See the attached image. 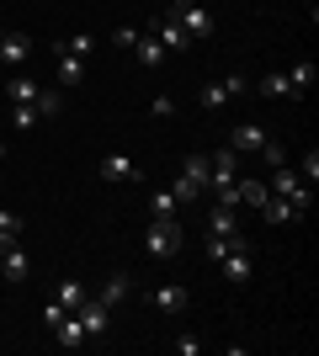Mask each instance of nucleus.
I'll return each instance as SVG.
<instances>
[{
  "instance_id": "a211bd4d",
  "label": "nucleus",
  "mask_w": 319,
  "mask_h": 356,
  "mask_svg": "<svg viewBox=\"0 0 319 356\" xmlns=\"http://www.w3.org/2000/svg\"><path fill=\"white\" fill-rule=\"evenodd\" d=\"M54 70H59L64 86H80V80H85V59H75V54H59V48H54Z\"/></svg>"
},
{
  "instance_id": "ddd939ff",
  "label": "nucleus",
  "mask_w": 319,
  "mask_h": 356,
  "mask_svg": "<svg viewBox=\"0 0 319 356\" xmlns=\"http://www.w3.org/2000/svg\"><path fill=\"white\" fill-rule=\"evenodd\" d=\"M27 59H32L27 32H0V64H27Z\"/></svg>"
},
{
  "instance_id": "2eb2a0df",
  "label": "nucleus",
  "mask_w": 319,
  "mask_h": 356,
  "mask_svg": "<svg viewBox=\"0 0 319 356\" xmlns=\"http://www.w3.org/2000/svg\"><path fill=\"white\" fill-rule=\"evenodd\" d=\"M229 234H240V223H234V208L213 202V213H208V239H229Z\"/></svg>"
},
{
  "instance_id": "2f4dec72",
  "label": "nucleus",
  "mask_w": 319,
  "mask_h": 356,
  "mask_svg": "<svg viewBox=\"0 0 319 356\" xmlns=\"http://www.w3.org/2000/svg\"><path fill=\"white\" fill-rule=\"evenodd\" d=\"M112 43H117V48H133L138 32H133V27H117V32H112Z\"/></svg>"
},
{
  "instance_id": "f8f14e48",
  "label": "nucleus",
  "mask_w": 319,
  "mask_h": 356,
  "mask_svg": "<svg viewBox=\"0 0 319 356\" xmlns=\"http://www.w3.org/2000/svg\"><path fill=\"white\" fill-rule=\"evenodd\" d=\"M27 255H22V245H6V250H0V277H6V282H11V287H22V282H27Z\"/></svg>"
},
{
  "instance_id": "c85d7f7f",
  "label": "nucleus",
  "mask_w": 319,
  "mask_h": 356,
  "mask_svg": "<svg viewBox=\"0 0 319 356\" xmlns=\"http://www.w3.org/2000/svg\"><path fill=\"white\" fill-rule=\"evenodd\" d=\"M298 176H304L309 186H314V181H319V149H309V154H304V170H298Z\"/></svg>"
},
{
  "instance_id": "dca6fc26",
  "label": "nucleus",
  "mask_w": 319,
  "mask_h": 356,
  "mask_svg": "<svg viewBox=\"0 0 319 356\" xmlns=\"http://www.w3.org/2000/svg\"><path fill=\"white\" fill-rule=\"evenodd\" d=\"M128 54H138L144 70H160V64H165V48H160V38H149V32H138V43L128 48Z\"/></svg>"
},
{
  "instance_id": "1a4fd4ad",
  "label": "nucleus",
  "mask_w": 319,
  "mask_h": 356,
  "mask_svg": "<svg viewBox=\"0 0 319 356\" xmlns=\"http://www.w3.org/2000/svg\"><path fill=\"white\" fill-rule=\"evenodd\" d=\"M218 266H224V277H229L234 287H245L250 277H256V261H250V245H240V250H229L224 261H218Z\"/></svg>"
},
{
  "instance_id": "9b49d317",
  "label": "nucleus",
  "mask_w": 319,
  "mask_h": 356,
  "mask_svg": "<svg viewBox=\"0 0 319 356\" xmlns=\"http://www.w3.org/2000/svg\"><path fill=\"white\" fill-rule=\"evenodd\" d=\"M149 303H154L160 314H186V303H192V298H186V287H176V282H160V287L149 293Z\"/></svg>"
},
{
  "instance_id": "39448f33",
  "label": "nucleus",
  "mask_w": 319,
  "mask_h": 356,
  "mask_svg": "<svg viewBox=\"0 0 319 356\" xmlns=\"http://www.w3.org/2000/svg\"><path fill=\"white\" fill-rule=\"evenodd\" d=\"M75 319L85 325V341H101V335H106V325H112V309H106L101 298H85V303L75 309Z\"/></svg>"
},
{
  "instance_id": "412c9836",
  "label": "nucleus",
  "mask_w": 319,
  "mask_h": 356,
  "mask_svg": "<svg viewBox=\"0 0 319 356\" xmlns=\"http://www.w3.org/2000/svg\"><path fill=\"white\" fill-rule=\"evenodd\" d=\"M266 197H272V186H266V181H256V176H240V202H245V208H261Z\"/></svg>"
},
{
  "instance_id": "0eeeda50",
  "label": "nucleus",
  "mask_w": 319,
  "mask_h": 356,
  "mask_svg": "<svg viewBox=\"0 0 319 356\" xmlns=\"http://www.w3.org/2000/svg\"><path fill=\"white\" fill-rule=\"evenodd\" d=\"M96 176H101V181H138V160H133V154H122V149H112V154L96 165Z\"/></svg>"
},
{
  "instance_id": "f3484780",
  "label": "nucleus",
  "mask_w": 319,
  "mask_h": 356,
  "mask_svg": "<svg viewBox=\"0 0 319 356\" xmlns=\"http://www.w3.org/2000/svg\"><path fill=\"white\" fill-rule=\"evenodd\" d=\"M85 298H91V287L80 282V277H64V282H59V293H54V303H64V309L75 314L80 303H85Z\"/></svg>"
},
{
  "instance_id": "20e7f679",
  "label": "nucleus",
  "mask_w": 319,
  "mask_h": 356,
  "mask_svg": "<svg viewBox=\"0 0 319 356\" xmlns=\"http://www.w3.org/2000/svg\"><path fill=\"white\" fill-rule=\"evenodd\" d=\"M170 16L181 22V32L192 38V43H202V38H213V11L202 6V0H176L170 6Z\"/></svg>"
},
{
  "instance_id": "b1692460",
  "label": "nucleus",
  "mask_w": 319,
  "mask_h": 356,
  "mask_svg": "<svg viewBox=\"0 0 319 356\" xmlns=\"http://www.w3.org/2000/svg\"><path fill=\"white\" fill-rule=\"evenodd\" d=\"M16 239H22V213L0 208V250H6V245H16Z\"/></svg>"
},
{
  "instance_id": "9d476101",
  "label": "nucleus",
  "mask_w": 319,
  "mask_h": 356,
  "mask_svg": "<svg viewBox=\"0 0 319 356\" xmlns=\"http://www.w3.org/2000/svg\"><path fill=\"white\" fill-rule=\"evenodd\" d=\"M229 149H234V154H261V149H266V128H261V122H240L234 138H229Z\"/></svg>"
},
{
  "instance_id": "c756f323",
  "label": "nucleus",
  "mask_w": 319,
  "mask_h": 356,
  "mask_svg": "<svg viewBox=\"0 0 319 356\" xmlns=\"http://www.w3.org/2000/svg\"><path fill=\"white\" fill-rule=\"evenodd\" d=\"M261 160H266V165H288V154H282V144H277V138H266V149H261Z\"/></svg>"
},
{
  "instance_id": "bb28decb",
  "label": "nucleus",
  "mask_w": 319,
  "mask_h": 356,
  "mask_svg": "<svg viewBox=\"0 0 319 356\" xmlns=\"http://www.w3.org/2000/svg\"><path fill=\"white\" fill-rule=\"evenodd\" d=\"M261 96H277V102H288V96H293L288 74H266V80H261Z\"/></svg>"
},
{
  "instance_id": "7c9ffc66",
  "label": "nucleus",
  "mask_w": 319,
  "mask_h": 356,
  "mask_svg": "<svg viewBox=\"0 0 319 356\" xmlns=\"http://www.w3.org/2000/svg\"><path fill=\"white\" fill-rule=\"evenodd\" d=\"M149 112H154V118H176V102H170V96H154Z\"/></svg>"
},
{
  "instance_id": "6ab92c4d",
  "label": "nucleus",
  "mask_w": 319,
  "mask_h": 356,
  "mask_svg": "<svg viewBox=\"0 0 319 356\" xmlns=\"http://www.w3.org/2000/svg\"><path fill=\"white\" fill-rule=\"evenodd\" d=\"M176 213H181V202H176V192H170V186L149 192V218H176Z\"/></svg>"
},
{
  "instance_id": "5701e85b",
  "label": "nucleus",
  "mask_w": 319,
  "mask_h": 356,
  "mask_svg": "<svg viewBox=\"0 0 319 356\" xmlns=\"http://www.w3.org/2000/svg\"><path fill=\"white\" fill-rule=\"evenodd\" d=\"M261 218L266 223H293L298 213H293V202H282V197H266V202H261Z\"/></svg>"
},
{
  "instance_id": "4468645a",
  "label": "nucleus",
  "mask_w": 319,
  "mask_h": 356,
  "mask_svg": "<svg viewBox=\"0 0 319 356\" xmlns=\"http://www.w3.org/2000/svg\"><path fill=\"white\" fill-rule=\"evenodd\" d=\"M48 330H54V341H59L64 351H75V346H85V325H80L75 314H64L59 325H48Z\"/></svg>"
},
{
  "instance_id": "6e6552de",
  "label": "nucleus",
  "mask_w": 319,
  "mask_h": 356,
  "mask_svg": "<svg viewBox=\"0 0 319 356\" xmlns=\"http://www.w3.org/2000/svg\"><path fill=\"white\" fill-rule=\"evenodd\" d=\"M154 38H160V48H165V54H186V48H192V38L181 32V22H176L170 11L154 22Z\"/></svg>"
},
{
  "instance_id": "423d86ee",
  "label": "nucleus",
  "mask_w": 319,
  "mask_h": 356,
  "mask_svg": "<svg viewBox=\"0 0 319 356\" xmlns=\"http://www.w3.org/2000/svg\"><path fill=\"white\" fill-rule=\"evenodd\" d=\"M240 90H245V80H240V74H224V80L202 86V96H197V102H202V112H218V106H224V102H234Z\"/></svg>"
},
{
  "instance_id": "393cba45",
  "label": "nucleus",
  "mask_w": 319,
  "mask_h": 356,
  "mask_svg": "<svg viewBox=\"0 0 319 356\" xmlns=\"http://www.w3.org/2000/svg\"><path fill=\"white\" fill-rule=\"evenodd\" d=\"M59 54H75V59H91V54H96V38H91V32H75V38H64V43H59Z\"/></svg>"
},
{
  "instance_id": "72a5a7b5",
  "label": "nucleus",
  "mask_w": 319,
  "mask_h": 356,
  "mask_svg": "<svg viewBox=\"0 0 319 356\" xmlns=\"http://www.w3.org/2000/svg\"><path fill=\"white\" fill-rule=\"evenodd\" d=\"M0 165H6V144H0Z\"/></svg>"
},
{
  "instance_id": "4be33fe9",
  "label": "nucleus",
  "mask_w": 319,
  "mask_h": 356,
  "mask_svg": "<svg viewBox=\"0 0 319 356\" xmlns=\"http://www.w3.org/2000/svg\"><path fill=\"white\" fill-rule=\"evenodd\" d=\"M288 86H293V96H309V86H314V64L298 59V64L288 70Z\"/></svg>"
},
{
  "instance_id": "f03ea898",
  "label": "nucleus",
  "mask_w": 319,
  "mask_h": 356,
  "mask_svg": "<svg viewBox=\"0 0 319 356\" xmlns=\"http://www.w3.org/2000/svg\"><path fill=\"white\" fill-rule=\"evenodd\" d=\"M170 192H176V202H202L208 197V154H186L181 160V176L170 181Z\"/></svg>"
},
{
  "instance_id": "a878e982",
  "label": "nucleus",
  "mask_w": 319,
  "mask_h": 356,
  "mask_svg": "<svg viewBox=\"0 0 319 356\" xmlns=\"http://www.w3.org/2000/svg\"><path fill=\"white\" fill-rule=\"evenodd\" d=\"M96 298H101L106 309H117L122 298H128V277H122V271H117V277H106V287H101V293H96Z\"/></svg>"
},
{
  "instance_id": "473e14b6",
  "label": "nucleus",
  "mask_w": 319,
  "mask_h": 356,
  "mask_svg": "<svg viewBox=\"0 0 319 356\" xmlns=\"http://www.w3.org/2000/svg\"><path fill=\"white\" fill-rule=\"evenodd\" d=\"M176 351H181V356H197L202 341H197V335H181V341H176Z\"/></svg>"
},
{
  "instance_id": "aec40b11",
  "label": "nucleus",
  "mask_w": 319,
  "mask_h": 356,
  "mask_svg": "<svg viewBox=\"0 0 319 356\" xmlns=\"http://www.w3.org/2000/svg\"><path fill=\"white\" fill-rule=\"evenodd\" d=\"M6 96H11V106H22V102H38V96H43V86H38V80H27V74H16L11 86H6Z\"/></svg>"
},
{
  "instance_id": "7ed1b4c3",
  "label": "nucleus",
  "mask_w": 319,
  "mask_h": 356,
  "mask_svg": "<svg viewBox=\"0 0 319 356\" xmlns=\"http://www.w3.org/2000/svg\"><path fill=\"white\" fill-rule=\"evenodd\" d=\"M186 245V229L176 218H149V234H144V255L154 261H170V255H181Z\"/></svg>"
},
{
  "instance_id": "f257e3e1",
  "label": "nucleus",
  "mask_w": 319,
  "mask_h": 356,
  "mask_svg": "<svg viewBox=\"0 0 319 356\" xmlns=\"http://www.w3.org/2000/svg\"><path fill=\"white\" fill-rule=\"evenodd\" d=\"M272 197L293 202V213H298V218H309V208H314V186H309L298 170H288V165H272Z\"/></svg>"
},
{
  "instance_id": "cd10ccee",
  "label": "nucleus",
  "mask_w": 319,
  "mask_h": 356,
  "mask_svg": "<svg viewBox=\"0 0 319 356\" xmlns=\"http://www.w3.org/2000/svg\"><path fill=\"white\" fill-rule=\"evenodd\" d=\"M11 122H16V128H38V106H32V102L11 106Z\"/></svg>"
}]
</instances>
